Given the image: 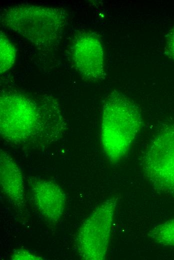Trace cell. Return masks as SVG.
Returning <instances> with one entry per match:
<instances>
[{
	"instance_id": "1",
	"label": "cell",
	"mask_w": 174,
	"mask_h": 260,
	"mask_svg": "<svg viewBox=\"0 0 174 260\" xmlns=\"http://www.w3.org/2000/svg\"><path fill=\"white\" fill-rule=\"evenodd\" d=\"M142 124L136 105L122 94L114 91L102 108L101 138L104 150L112 162H117L128 152Z\"/></svg>"
},
{
	"instance_id": "2",
	"label": "cell",
	"mask_w": 174,
	"mask_h": 260,
	"mask_svg": "<svg viewBox=\"0 0 174 260\" xmlns=\"http://www.w3.org/2000/svg\"><path fill=\"white\" fill-rule=\"evenodd\" d=\"M1 20L7 28L40 48H48L56 44L66 22L62 10L31 4L5 9Z\"/></svg>"
},
{
	"instance_id": "3",
	"label": "cell",
	"mask_w": 174,
	"mask_h": 260,
	"mask_svg": "<svg viewBox=\"0 0 174 260\" xmlns=\"http://www.w3.org/2000/svg\"><path fill=\"white\" fill-rule=\"evenodd\" d=\"M42 126L36 105L21 94L6 93L0 98V132L10 142H26L38 134Z\"/></svg>"
},
{
	"instance_id": "4",
	"label": "cell",
	"mask_w": 174,
	"mask_h": 260,
	"mask_svg": "<svg viewBox=\"0 0 174 260\" xmlns=\"http://www.w3.org/2000/svg\"><path fill=\"white\" fill-rule=\"evenodd\" d=\"M116 206V198L108 199L100 204L84 222L76 237V246L80 258L105 259Z\"/></svg>"
},
{
	"instance_id": "5",
	"label": "cell",
	"mask_w": 174,
	"mask_h": 260,
	"mask_svg": "<svg viewBox=\"0 0 174 260\" xmlns=\"http://www.w3.org/2000/svg\"><path fill=\"white\" fill-rule=\"evenodd\" d=\"M142 166L154 188L174 195V124L154 136L143 156Z\"/></svg>"
},
{
	"instance_id": "6",
	"label": "cell",
	"mask_w": 174,
	"mask_h": 260,
	"mask_svg": "<svg viewBox=\"0 0 174 260\" xmlns=\"http://www.w3.org/2000/svg\"><path fill=\"white\" fill-rule=\"evenodd\" d=\"M72 54L76 68L82 77L93 81L104 78L103 48L96 35L80 34L72 46Z\"/></svg>"
},
{
	"instance_id": "7",
	"label": "cell",
	"mask_w": 174,
	"mask_h": 260,
	"mask_svg": "<svg viewBox=\"0 0 174 260\" xmlns=\"http://www.w3.org/2000/svg\"><path fill=\"white\" fill-rule=\"evenodd\" d=\"M35 204L42 215L56 222L62 216L66 195L60 186L50 180L32 179L29 182Z\"/></svg>"
},
{
	"instance_id": "8",
	"label": "cell",
	"mask_w": 174,
	"mask_h": 260,
	"mask_svg": "<svg viewBox=\"0 0 174 260\" xmlns=\"http://www.w3.org/2000/svg\"><path fill=\"white\" fill-rule=\"evenodd\" d=\"M0 181L2 191L16 205L24 202V188L22 172L11 156L1 150Z\"/></svg>"
},
{
	"instance_id": "9",
	"label": "cell",
	"mask_w": 174,
	"mask_h": 260,
	"mask_svg": "<svg viewBox=\"0 0 174 260\" xmlns=\"http://www.w3.org/2000/svg\"><path fill=\"white\" fill-rule=\"evenodd\" d=\"M149 235L156 242L174 246V218L154 226Z\"/></svg>"
},
{
	"instance_id": "10",
	"label": "cell",
	"mask_w": 174,
	"mask_h": 260,
	"mask_svg": "<svg viewBox=\"0 0 174 260\" xmlns=\"http://www.w3.org/2000/svg\"><path fill=\"white\" fill-rule=\"evenodd\" d=\"M0 44V74L8 71L12 66L16 59V50L10 40L1 32Z\"/></svg>"
},
{
	"instance_id": "11",
	"label": "cell",
	"mask_w": 174,
	"mask_h": 260,
	"mask_svg": "<svg viewBox=\"0 0 174 260\" xmlns=\"http://www.w3.org/2000/svg\"><path fill=\"white\" fill-rule=\"evenodd\" d=\"M11 259L14 260H42L41 257L36 256L30 252L23 250L20 249L16 250L10 256Z\"/></svg>"
},
{
	"instance_id": "12",
	"label": "cell",
	"mask_w": 174,
	"mask_h": 260,
	"mask_svg": "<svg viewBox=\"0 0 174 260\" xmlns=\"http://www.w3.org/2000/svg\"><path fill=\"white\" fill-rule=\"evenodd\" d=\"M166 54L174 60V28L168 34L166 47Z\"/></svg>"
}]
</instances>
